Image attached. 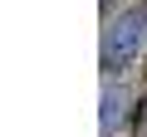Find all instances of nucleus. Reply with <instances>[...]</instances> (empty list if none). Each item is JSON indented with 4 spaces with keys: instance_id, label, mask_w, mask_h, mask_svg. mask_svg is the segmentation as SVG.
<instances>
[{
    "instance_id": "f257e3e1",
    "label": "nucleus",
    "mask_w": 147,
    "mask_h": 137,
    "mask_svg": "<svg viewBox=\"0 0 147 137\" xmlns=\"http://www.w3.org/2000/svg\"><path fill=\"white\" fill-rule=\"evenodd\" d=\"M142 74H147V59H142Z\"/></svg>"
}]
</instances>
